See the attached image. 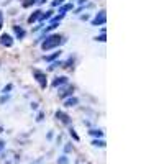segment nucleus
I'll list each match as a JSON object with an SVG mask.
<instances>
[{
	"label": "nucleus",
	"instance_id": "obj_26",
	"mask_svg": "<svg viewBox=\"0 0 164 164\" xmlns=\"http://www.w3.org/2000/svg\"><path fill=\"white\" fill-rule=\"evenodd\" d=\"M12 87H13V85H12V84H8V85H7V87L3 89V92H10V90H12Z\"/></svg>",
	"mask_w": 164,
	"mask_h": 164
},
{
	"label": "nucleus",
	"instance_id": "obj_15",
	"mask_svg": "<svg viewBox=\"0 0 164 164\" xmlns=\"http://www.w3.org/2000/svg\"><path fill=\"white\" fill-rule=\"evenodd\" d=\"M58 164H69V159H67V156L64 154V156H61V158H58Z\"/></svg>",
	"mask_w": 164,
	"mask_h": 164
},
{
	"label": "nucleus",
	"instance_id": "obj_18",
	"mask_svg": "<svg viewBox=\"0 0 164 164\" xmlns=\"http://www.w3.org/2000/svg\"><path fill=\"white\" fill-rule=\"evenodd\" d=\"M33 3H36V0H23V7L26 8V7H30V5H33Z\"/></svg>",
	"mask_w": 164,
	"mask_h": 164
},
{
	"label": "nucleus",
	"instance_id": "obj_17",
	"mask_svg": "<svg viewBox=\"0 0 164 164\" xmlns=\"http://www.w3.org/2000/svg\"><path fill=\"white\" fill-rule=\"evenodd\" d=\"M95 40H97V41H105V40H107V34H105V31L102 30V31H100V34H98V36H97Z\"/></svg>",
	"mask_w": 164,
	"mask_h": 164
},
{
	"label": "nucleus",
	"instance_id": "obj_12",
	"mask_svg": "<svg viewBox=\"0 0 164 164\" xmlns=\"http://www.w3.org/2000/svg\"><path fill=\"white\" fill-rule=\"evenodd\" d=\"M56 117H58L59 120H62V122H64V123H67V125L71 123V118H69L67 115H64V113H62L61 110H58V112H56Z\"/></svg>",
	"mask_w": 164,
	"mask_h": 164
},
{
	"label": "nucleus",
	"instance_id": "obj_14",
	"mask_svg": "<svg viewBox=\"0 0 164 164\" xmlns=\"http://www.w3.org/2000/svg\"><path fill=\"white\" fill-rule=\"evenodd\" d=\"M51 17H53V10H48V12H45V13L41 15V20H40V21H45V20L51 18Z\"/></svg>",
	"mask_w": 164,
	"mask_h": 164
},
{
	"label": "nucleus",
	"instance_id": "obj_22",
	"mask_svg": "<svg viewBox=\"0 0 164 164\" xmlns=\"http://www.w3.org/2000/svg\"><path fill=\"white\" fill-rule=\"evenodd\" d=\"M53 136H54V133H53V131H48V138H46V140H48V141H51Z\"/></svg>",
	"mask_w": 164,
	"mask_h": 164
},
{
	"label": "nucleus",
	"instance_id": "obj_3",
	"mask_svg": "<svg viewBox=\"0 0 164 164\" xmlns=\"http://www.w3.org/2000/svg\"><path fill=\"white\" fill-rule=\"evenodd\" d=\"M72 92H74V87H72V85H67V87H66V85H62V87H59V97L61 98H64V97H71V95H72Z\"/></svg>",
	"mask_w": 164,
	"mask_h": 164
},
{
	"label": "nucleus",
	"instance_id": "obj_7",
	"mask_svg": "<svg viewBox=\"0 0 164 164\" xmlns=\"http://www.w3.org/2000/svg\"><path fill=\"white\" fill-rule=\"evenodd\" d=\"M41 15H43L41 10H34L31 15H30V18H28V23H36V21H40L41 20Z\"/></svg>",
	"mask_w": 164,
	"mask_h": 164
},
{
	"label": "nucleus",
	"instance_id": "obj_16",
	"mask_svg": "<svg viewBox=\"0 0 164 164\" xmlns=\"http://www.w3.org/2000/svg\"><path fill=\"white\" fill-rule=\"evenodd\" d=\"M92 145H94V146H105V141L103 140H94V141H92Z\"/></svg>",
	"mask_w": 164,
	"mask_h": 164
},
{
	"label": "nucleus",
	"instance_id": "obj_13",
	"mask_svg": "<svg viewBox=\"0 0 164 164\" xmlns=\"http://www.w3.org/2000/svg\"><path fill=\"white\" fill-rule=\"evenodd\" d=\"M90 136H95V138H103V131L102 130H89Z\"/></svg>",
	"mask_w": 164,
	"mask_h": 164
},
{
	"label": "nucleus",
	"instance_id": "obj_19",
	"mask_svg": "<svg viewBox=\"0 0 164 164\" xmlns=\"http://www.w3.org/2000/svg\"><path fill=\"white\" fill-rule=\"evenodd\" d=\"M64 3V0H53L51 2V7H59V5H62Z\"/></svg>",
	"mask_w": 164,
	"mask_h": 164
},
{
	"label": "nucleus",
	"instance_id": "obj_20",
	"mask_svg": "<svg viewBox=\"0 0 164 164\" xmlns=\"http://www.w3.org/2000/svg\"><path fill=\"white\" fill-rule=\"evenodd\" d=\"M71 135H72V138H74L76 141H79V136H77V133L74 131V128H71Z\"/></svg>",
	"mask_w": 164,
	"mask_h": 164
},
{
	"label": "nucleus",
	"instance_id": "obj_9",
	"mask_svg": "<svg viewBox=\"0 0 164 164\" xmlns=\"http://www.w3.org/2000/svg\"><path fill=\"white\" fill-rule=\"evenodd\" d=\"M13 31H15V34H17V38H18V40H23V38H25V33H26V31H25L21 26L13 25Z\"/></svg>",
	"mask_w": 164,
	"mask_h": 164
},
{
	"label": "nucleus",
	"instance_id": "obj_6",
	"mask_svg": "<svg viewBox=\"0 0 164 164\" xmlns=\"http://www.w3.org/2000/svg\"><path fill=\"white\" fill-rule=\"evenodd\" d=\"M33 76H34V79H36L38 82H40V85L41 87H46V76L41 72V71H34L33 72Z\"/></svg>",
	"mask_w": 164,
	"mask_h": 164
},
{
	"label": "nucleus",
	"instance_id": "obj_23",
	"mask_svg": "<svg viewBox=\"0 0 164 164\" xmlns=\"http://www.w3.org/2000/svg\"><path fill=\"white\" fill-rule=\"evenodd\" d=\"M3 148H5V141H3V140H0V153L3 151Z\"/></svg>",
	"mask_w": 164,
	"mask_h": 164
},
{
	"label": "nucleus",
	"instance_id": "obj_1",
	"mask_svg": "<svg viewBox=\"0 0 164 164\" xmlns=\"http://www.w3.org/2000/svg\"><path fill=\"white\" fill-rule=\"evenodd\" d=\"M62 41H64V38L61 34H48L41 43V49L43 51H53V49H56L58 46H61Z\"/></svg>",
	"mask_w": 164,
	"mask_h": 164
},
{
	"label": "nucleus",
	"instance_id": "obj_4",
	"mask_svg": "<svg viewBox=\"0 0 164 164\" xmlns=\"http://www.w3.org/2000/svg\"><path fill=\"white\" fill-rule=\"evenodd\" d=\"M0 45H2V46H7V48H10V46H13V38L10 36L8 33L0 34Z\"/></svg>",
	"mask_w": 164,
	"mask_h": 164
},
{
	"label": "nucleus",
	"instance_id": "obj_10",
	"mask_svg": "<svg viewBox=\"0 0 164 164\" xmlns=\"http://www.w3.org/2000/svg\"><path fill=\"white\" fill-rule=\"evenodd\" d=\"M59 56H61V51H54V53H51L49 56H45V58H43V59H45L46 62H54L56 59L59 58Z\"/></svg>",
	"mask_w": 164,
	"mask_h": 164
},
{
	"label": "nucleus",
	"instance_id": "obj_25",
	"mask_svg": "<svg viewBox=\"0 0 164 164\" xmlns=\"http://www.w3.org/2000/svg\"><path fill=\"white\" fill-rule=\"evenodd\" d=\"M2 26H3V15H2V12H0V30H2Z\"/></svg>",
	"mask_w": 164,
	"mask_h": 164
},
{
	"label": "nucleus",
	"instance_id": "obj_24",
	"mask_svg": "<svg viewBox=\"0 0 164 164\" xmlns=\"http://www.w3.org/2000/svg\"><path fill=\"white\" fill-rule=\"evenodd\" d=\"M43 118H45V115H43V113H38V115H36V122H41Z\"/></svg>",
	"mask_w": 164,
	"mask_h": 164
},
{
	"label": "nucleus",
	"instance_id": "obj_21",
	"mask_svg": "<svg viewBox=\"0 0 164 164\" xmlns=\"http://www.w3.org/2000/svg\"><path fill=\"white\" fill-rule=\"evenodd\" d=\"M8 98H10L8 95H3L2 98H0V103H5V102H8Z\"/></svg>",
	"mask_w": 164,
	"mask_h": 164
},
{
	"label": "nucleus",
	"instance_id": "obj_8",
	"mask_svg": "<svg viewBox=\"0 0 164 164\" xmlns=\"http://www.w3.org/2000/svg\"><path fill=\"white\" fill-rule=\"evenodd\" d=\"M77 103H79V98L74 97V95H71V97H67L66 100H64V107H74Z\"/></svg>",
	"mask_w": 164,
	"mask_h": 164
},
{
	"label": "nucleus",
	"instance_id": "obj_5",
	"mask_svg": "<svg viewBox=\"0 0 164 164\" xmlns=\"http://www.w3.org/2000/svg\"><path fill=\"white\" fill-rule=\"evenodd\" d=\"M69 82V79L66 76H59V77H54L53 79V87H56V89H59V87H62V85H66Z\"/></svg>",
	"mask_w": 164,
	"mask_h": 164
},
{
	"label": "nucleus",
	"instance_id": "obj_2",
	"mask_svg": "<svg viewBox=\"0 0 164 164\" xmlns=\"http://www.w3.org/2000/svg\"><path fill=\"white\" fill-rule=\"evenodd\" d=\"M105 18H107L105 10H100L95 15V18L92 20V25H94V26H102V25H105Z\"/></svg>",
	"mask_w": 164,
	"mask_h": 164
},
{
	"label": "nucleus",
	"instance_id": "obj_11",
	"mask_svg": "<svg viewBox=\"0 0 164 164\" xmlns=\"http://www.w3.org/2000/svg\"><path fill=\"white\" fill-rule=\"evenodd\" d=\"M71 10H72V3H62L61 8H59V13H61V15H64V13H67Z\"/></svg>",
	"mask_w": 164,
	"mask_h": 164
}]
</instances>
